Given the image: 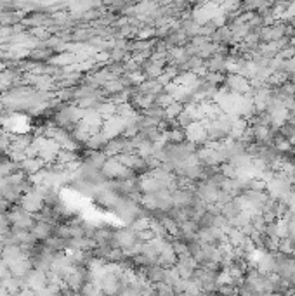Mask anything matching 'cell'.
<instances>
[{"instance_id": "obj_9", "label": "cell", "mask_w": 295, "mask_h": 296, "mask_svg": "<svg viewBox=\"0 0 295 296\" xmlns=\"http://www.w3.org/2000/svg\"><path fill=\"white\" fill-rule=\"evenodd\" d=\"M220 213H222V217L228 218L229 222H231V220H234V218H236L238 215L241 213V208L238 206L236 199L233 197V201H229L228 205L222 206V211H220Z\"/></svg>"}, {"instance_id": "obj_10", "label": "cell", "mask_w": 295, "mask_h": 296, "mask_svg": "<svg viewBox=\"0 0 295 296\" xmlns=\"http://www.w3.org/2000/svg\"><path fill=\"white\" fill-rule=\"evenodd\" d=\"M202 78H203L207 83H210V85H214V87H217V89H219V87L224 85L226 74L224 73H210V71H207Z\"/></svg>"}, {"instance_id": "obj_2", "label": "cell", "mask_w": 295, "mask_h": 296, "mask_svg": "<svg viewBox=\"0 0 295 296\" xmlns=\"http://www.w3.org/2000/svg\"><path fill=\"white\" fill-rule=\"evenodd\" d=\"M7 220L11 223V227H14V229H23V230H31V227L35 223L33 215H30L28 211H25L19 206H14V208L9 210Z\"/></svg>"}, {"instance_id": "obj_4", "label": "cell", "mask_w": 295, "mask_h": 296, "mask_svg": "<svg viewBox=\"0 0 295 296\" xmlns=\"http://www.w3.org/2000/svg\"><path fill=\"white\" fill-rule=\"evenodd\" d=\"M224 87L234 95H248V94H252L250 82L245 78V76H241V74H228V76H226Z\"/></svg>"}, {"instance_id": "obj_13", "label": "cell", "mask_w": 295, "mask_h": 296, "mask_svg": "<svg viewBox=\"0 0 295 296\" xmlns=\"http://www.w3.org/2000/svg\"><path fill=\"white\" fill-rule=\"evenodd\" d=\"M101 296H106V295H101Z\"/></svg>"}, {"instance_id": "obj_8", "label": "cell", "mask_w": 295, "mask_h": 296, "mask_svg": "<svg viewBox=\"0 0 295 296\" xmlns=\"http://www.w3.org/2000/svg\"><path fill=\"white\" fill-rule=\"evenodd\" d=\"M228 58L229 56H224V54H214L212 58H208L205 61V68L210 73H224L228 70Z\"/></svg>"}, {"instance_id": "obj_3", "label": "cell", "mask_w": 295, "mask_h": 296, "mask_svg": "<svg viewBox=\"0 0 295 296\" xmlns=\"http://www.w3.org/2000/svg\"><path fill=\"white\" fill-rule=\"evenodd\" d=\"M184 133H186L187 142H191V144L198 146V148H202V146H205L208 142V133H207V125H205V121H195V123H191L184 130Z\"/></svg>"}, {"instance_id": "obj_6", "label": "cell", "mask_w": 295, "mask_h": 296, "mask_svg": "<svg viewBox=\"0 0 295 296\" xmlns=\"http://www.w3.org/2000/svg\"><path fill=\"white\" fill-rule=\"evenodd\" d=\"M174 268L177 270V274H179V277H181V279L187 281V279H191L193 274L196 272V268H198V263L193 260L191 255H186V256H181V258H177Z\"/></svg>"}, {"instance_id": "obj_11", "label": "cell", "mask_w": 295, "mask_h": 296, "mask_svg": "<svg viewBox=\"0 0 295 296\" xmlns=\"http://www.w3.org/2000/svg\"><path fill=\"white\" fill-rule=\"evenodd\" d=\"M219 173L222 175V177L226 178H231V180H236L238 177H240V173H238L236 166H234L233 163H224L219 166Z\"/></svg>"}, {"instance_id": "obj_5", "label": "cell", "mask_w": 295, "mask_h": 296, "mask_svg": "<svg viewBox=\"0 0 295 296\" xmlns=\"http://www.w3.org/2000/svg\"><path fill=\"white\" fill-rule=\"evenodd\" d=\"M23 282H25V288L31 289L33 293H38L49 286V276H47V272L33 268V270L30 272L28 276L23 279Z\"/></svg>"}, {"instance_id": "obj_12", "label": "cell", "mask_w": 295, "mask_h": 296, "mask_svg": "<svg viewBox=\"0 0 295 296\" xmlns=\"http://www.w3.org/2000/svg\"><path fill=\"white\" fill-rule=\"evenodd\" d=\"M103 293H101L99 286H97L96 282H87L85 286H83L82 289L78 291V296H101Z\"/></svg>"}, {"instance_id": "obj_7", "label": "cell", "mask_w": 295, "mask_h": 296, "mask_svg": "<svg viewBox=\"0 0 295 296\" xmlns=\"http://www.w3.org/2000/svg\"><path fill=\"white\" fill-rule=\"evenodd\" d=\"M165 276H167V270L163 267H160V265H156V263H155V265H150V267H146L144 270H142V277H144V281H148L151 286L165 282Z\"/></svg>"}, {"instance_id": "obj_1", "label": "cell", "mask_w": 295, "mask_h": 296, "mask_svg": "<svg viewBox=\"0 0 295 296\" xmlns=\"http://www.w3.org/2000/svg\"><path fill=\"white\" fill-rule=\"evenodd\" d=\"M101 173H103V177L106 182L129 180V178L134 177V173L129 168H125L117 158H108L106 163H104L103 170H101Z\"/></svg>"}]
</instances>
